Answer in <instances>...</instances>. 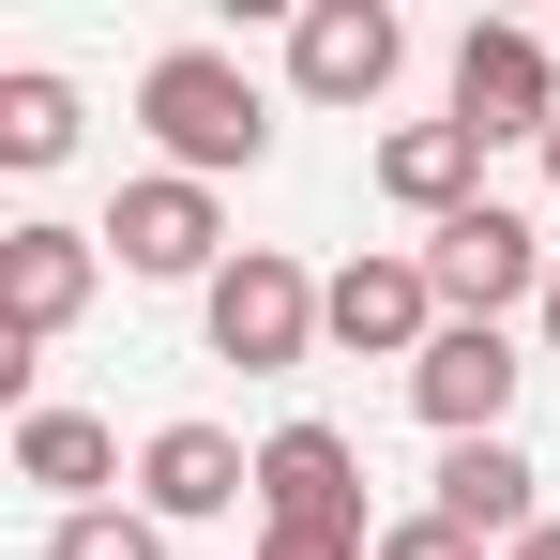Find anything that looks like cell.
I'll return each mask as SVG.
<instances>
[{
    "label": "cell",
    "mask_w": 560,
    "mask_h": 560,
    "mask_svg": "<svg viewBox=\"0 0 560 560\" xmlns=\"http://www.w3.org/2000/svg\"><path fill=\"white\" fill-rule=\"evenodd\" d=\"M515 560H560V515H546V530H530V546H515Z\"/></svg>",
    "instance_id": "d6986e66"
},
{
    "label": "cell",
    "mask_w": 560,
    "mask_h": 560,
    "mask_svg": "<svg viewBox=\"0 0 560 560\" xmlns=\"http://www.w3.org/2000/svg\"><path fill=\"white\" fill-rule=\"evenodd\" d=\"M258 530H273V546L378 560V530H364V455H349L334 424H273V440H258Z\"/></svg>",
    "instance_id": "277c9868"
},
{
    "label": "cell",
    "mask_w": 560,
    "mask_h": 560,
    "mask_svg": "<svg viewBox=\"0 0 560 560\" xmlns=\"http://www.w3.org/2000/svg\"><path fill=\"white\" fill-rule=\"evenodd\" d=\"M530 485H546V469L515 455V440H455V455H440V485H424V515H440V530H469V546H530V530H546V500H530Z\"/></svg>",
    "instance_id": "7c38bea8"
},
{
    "label": "cell",
    "mask_w": 560,
    "mask_h": 560,
    "mask_svg": "<svg viewBox=\"0 0 560 560\" xmlns=\"http://www.w3.org/2000/svg\"><path fill=\"white\" fill-rule=\"evenodd\" d=\"M546 364H560V273H546Z\"/></svg>",
    "instance_id": "ffe728a7"
},
{
    "label": "cell",
    "mask_w": 560,
    "mask_h": 560,
    "mask_svg": "<svg viewBox=\"0 0 560 560\" xmlns=\"http://www.w3.org/2000/svg\"><path fill=\"white\" fill-rule=\"evenodd\" d=\"M258 560H334V546H273V530H258Z\"/></svg>",
    "instance_id": "ac0fdd59"
},
{
    "label": "cell",
    "mask_w": 560,
    "mask_h": 560,
    "mask_svg": "<svg viewBox=\"0 0 560 560\" xmlns=\"http://www.w3.org/2000/svg\"><path fill=\"white\" fill-rule=\"evenodd\" d=\"M515 378H530V364H515V334L455 318V334L409 364V409L440 424V455H455V440H515V424H500V409H515Z\"/></svg>",
    "instance_id": "8fae6325"
},
{
    "label": "cell",
    "mask_w": 560,
    "mask_h": 560,
    "mask_svg": "<svg viewBox=\"0 0 560 560\" xmlns=\"http://www.w3.org/2000/svg\"><path fill=\"white\" fill-rule=\"evenodd\" d=\"M394 61H409V15L394 0H303L288 15V92L303 106H378Z\"/></svg>",
    "instance_id": "9c48e42d"
},
{
    "label": "cell",
    "mask_w": 560,
    "mask_h": 560,
    "mask_svg": "<svg viewBox=\"0 0 560 560\" xmlns=\"http://www.w3.org/2000/svg\"><path fill=\"white\" fill-rule=\"evenodd\" d=\"M46 560H167V530L137 500H92V515H46Z\"/></svg>",
    "instance_id": "2e32d148"
},
{
    "label": "cell",
    "mask_w": 560,
    "mask_h": 560,
    "mask_svg": "<svg viewBox=\"0 0 560 560\" xmlns=\"http://www.w3.org/2000/svg\"><path fill=\"white\" fill-rule=\"evenodd\" d=\"M258 500V455L228 440V424H152L137 440V515L152 530H212V515H243Z\"/></svg>",
    "instance_id": "30bf717a"
},
{
    "label": "cell",
    "mask_w": 560,
    "mask_h": 560,
    "mask_svg": "<svg viewBox=\"0 0 560 560\" xmlns=\"http://www.w3.org/2000/svg\"><path fill=\"white\" fill-rule=\"evenodd\" d=\"M61 152H77V77L15 61L0 77V167H61Z\"/></svg>",
    "instance_id": "9a60e30c"
},
{
    "label": "cell",
    "mask_w": 560,
    "mask_h": 560,
    "mask_svg": "<svg viewBox=\"0 0 560 560\" xmlns=\"http://www.w3.org/2000/svg\"><path fill=\"white\" fill-rule=\"evenodd\" d=\"M137 121H152V152H167L183 183H228V167L273 152V92H258L228 46H167V61L137 77Z\"/></svg>",
    "instance_id": "6da1fadb"
},
{
    "label": "cell",
    "mask_w": 560,
    "mask_h": 560,
    "mask_svg": "<svg viewBox=\"0 0 560 560\" xmlns=\"http://www.w3.org/2000/svg\"><path fill=\"white\" fill-rule=\"evenodd\" d=\"M318 288H334V273H303L288 243H243L228 273L197 288V318H212V364H243V378H288L303 349H318Z\"/></svg>",
    "instance_id": "3957f363"
},
{
    "label": "cell",
    "mask_w": 560,
    "mask_h": 560,
    "mask_svg": "<svg viewBox=\"0 0 560 560\" xmlns=\"http://www.w3.org/2000/svg\"><path fill=\"white\" fill-rule=\"evenodd\" d=\"M546 273H560V243L515 212V197H469L455 228H424V288H440V318H515V303H546Z\"/></svg>",
    "instance_id": "7a4b0ae2"
},
{
    "label": "cell",
    "mask_w": 560,
    "mask_h": 560,
    "mask_svg": "<svg viewBox=\"0 0 560 560\" xmlns=\"http://www.w3.org/2000/svg\"><path fill=\"white\" fill-rule=\"evenodd\" d=\"M106 243H121V273H137V288H212L228 258H243V243H228V212H212V183H183V167L121 183Z\"/></svg>",
    "instance_id": "52a82bcc"
},
{
    "label": "cell",
    "mask_w": 560,
    "mask_h": 560,
    "mask_svg": "<svg viewBox=\"0 0 560 560\" xmlns=\"http://www.w3.org/2000/svg\"><path fill=\"white\" fill-rule=\"evenodd\" d=\"M378 560H485V546H469V530H440V515H394V530H378Z\"/></svg>",
    "instance_id": "e0dca14e"
},
{
    "label": "cell",
    "mask_w": 560,
    "mask_h": 560,
    "mask_svg": "<svg viewBox=\"0 0 560 560\" xmlns=\"http://www.w3.org/2000/svg\"><path fill=\"white\" fill-rule=\"evenodd\" d=\"M318 334L334 349H364V364H424L455 318H440V288H424V243H378V258H349V273L318 288Z\"/></svg>",
    "instance_id": "8992f818"
},
{
    "label": "cell",
    "mask_w": 560,
    "mask_h": 560,
    "mask_svg": "<svg viewBox=\"0 0 560 560\" xmlns=\"http://www.w3.org/2000/svg\"><path fill=\"white\" fill-rule=\"evenodd\" d=\"M92 288H106V228H0V334L15 349H61L77 318H92Z\"/></svg>",
    "instance_id": "ba28073f"
},
{
    "label": "cell",
    "mask_w": 560,
    "mask_h": 560,
    "mask_svg": "<svg viewBox=\"0 0 560 560\" xmlns=\"http://www.w3.org/2000/svg\"><path fill=\"white\" fill-rule=\"evenodd\" d=\"M455 121L485 137V152H500V137L546 152V137H560V46L515 31V15H469V46H455Z\"/></svg>",
    "instance_id": "5b68a950"
},
{
    "label": "cell",
    "mask_w": 560,
    "mask_h": 560,
    "mask_svg": "<svg viewBox=\"0 0 560 560\" xmlns=\"http://www.w3.org/2000/svg\"><path fill=\"white\" fill-rule=\"evenodd\" d=\"M546 197H560V137H546Z\"/></svg>",
    "instance_id": "44dd1931"
},
{
    "label": "cell",
    "mask_w": 560,
    "mask_h": 560,
    "mask_svg": "<svg viewBox=\"0 0 560 560\" xmlns=\"http://www.w3.org/2000/svg\"><path fill=\"white\" fill-rule=\"evenodd\" d=\"M378 197L424 212V228H455L469 197H485V137H469V121H394V137H378Z\"/></svg>",
    "instance_id": "4fadbf2b"
},
{
    "label": "cell",
    "mask_w": 560,
    "mask_h": 560,
    "mask_svg": "<svg viewBox=\"0 0 560 560\" xmlns=\"http://www.w3.org/2000/svg\"><path fill=\"white\" fill-rule=\"evenodd\" d=\"M15 485H46L61 515H92L106 485H121V440H106L92 409H15Z\"/></svg>",
    "instance_id": "5bb4252c"
}]
</instances>
